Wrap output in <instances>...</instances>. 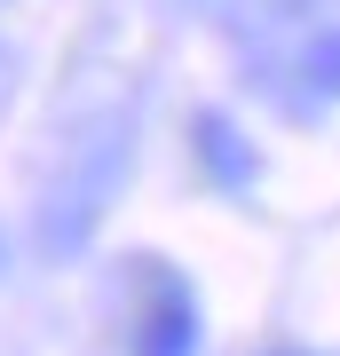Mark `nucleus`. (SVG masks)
I'll return each mask as SVG.
<instances>
[{"instance_id": "nucleus-1", "label": "nucleus", "mask_w": 340, "mask_h": 356, "mask_svg": "<svg viewBox=\"0 0 340 356\" xmlns=\"http://www.w3.org/2000/svg\"><path fill=\"white\" fill-rule=\"evenodd\" d=\"M190 348H198V301H190V285L166 277L135 325V356H190Z\"/></svg>"}, {"instance_id": "nucleus-4", "label": "nucleus", "mask_w": 340, "mask_h": 356, "mask_svg": "<svg viewBox=\"0 0 340 356\" xmlns=\"http://www.w3.org/2000/svg\"><path fill=\"white\" fill-rule=\"evenodd\" d=\"M285 356H301V348H285Z\"/></svg>"}, {"instance_id": "nucleus-3", "label": "nucleus", "mask_w": 340, "mask_h": 356, "mask_svg": "<svg viewBox=\"0 0 340 356\" xmlns=\"http://www.w3.org/2000/svg\"><path fill=\"white\" fill-rule=\"evenodd\" d=\"M301 72H309V88H316V95H332V103H340V24L309 40V56H301Z\"/></svg>"}, {"instance_id": "nucleus-2", "label": "nucleus", "mask_w": 340, "mask_h": 356, "mask_svg": "<svg viewBox=\"0 0 340 356\" xmlns=\"http://www.w3.org/2000/svg\"><path fill=\"white\" fill-rule=\"evenodd\" d=\"M190 135H198V159H206V175H214V182H229V191H245V182H253V143L229 127L222 111H198V127H190Z\"/></svg>"}]
</instances>
